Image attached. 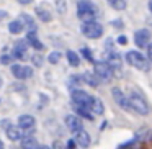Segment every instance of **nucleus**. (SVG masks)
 I'll use <instances>...</instances> for the list:
<instances>
[{"mask_svg": "<svg viewBox=\"0 0 152 149\" xmlns=\"http://www.w3.org/2000/svg\"><path fill=\"white\" fill-rule=\"evenodd\" d=\"M77 15H79V18L82 21H92V20H95L96 8L88 0H80L77 4Z\"/></svg>", "mask_w": 152, "mask_h": 149, "instance_id": "f257e3e1", "label": "nucleus"}, {"mask_svg": "<svg viewBox=\"0 0 152 149\" xmlns=\"http://www.w3.org/2000/svg\"><path fill=\"white\" fill-rule=\"evenodd\" d=\"M126 61L132 67H136V69L149 70V59L145 56H142L139 51H129V53H126Z\"/></svg>", "mask_w": 152, "mask_h": 149, "instance_id": "f03ea898", "label": "nucleus"}, {"mask_svg": "<svg viewBox=\"0 0 152 149\" xmlns=\"http://www.w3.org/2000/svg\"><path fill=\"white\" fill-rule=\"evenodd\" d=\"M82 34L87 38H90V40H96V38H100L103 34V26L100 23H96L95 20L92 21H83L82 25Z\"/></svg>", "mask_w": 152, "mask_h": 149, "instance_id": "7ed1b4c3", "label": "nucleus"}, {"mask_svg": "<svg viewBox=\"0 0 152 149\" xmlns=\"http://www.w3.org/2000/svg\"><path fill=\"white\" fill-rule=\"evenodd\" d=\"M128 103H129V108L134 110L139 115H147L149 113L147 102H145L141 95H137V93H131V95L128 97Z\"/></svg>", "mask_w": 152, "mask_h": 149, "instance_id": "20e7f679", "label": "nucleus"}, {"mask_svg": "<svg viewBox=\"0 0 152 149\" xmlns=\"http://www.w3.org/2000/svg\"><path fill=\"white\" fill-rule=\"evenodd\" d=\"M93 72L96 74V77H98L100 80H103V82H106V80H111V77L115 76L113 74V69L108 66V62L106 61H98V62L93 64Z\"/></svg>", "mask_w": 152, "mask_h": 149, "instance_id": "39448f33", "label": "nucleus"}, {"mask_svg": "<svg viewBox=\"0 0 152 149\" xmlns=\"http://www.w3.org/2000/svg\"><path fill=\"white\" fill-rule=\"evenodd\" d=\"M92 102H93V97L88 95L87 92H83V90L75 89V90L72 92V103H77V105H83V106H88V108H90Z\"/></svg>", "mask_w": 152, "mask_h": 149, "instance_id": "423d86ee", "label": "nucleus"}, {"mask_svg": "<svg viewBox=\"0 0 152 149\" xmlns=\"http://www.w3.org/2000/svg\"><path fill=\"white\" fill-rule=\"evenodd\" d=\"M12 74L17 79H30L33 76V69L30 66H21V64H15L12 66Z\"/></svg>", "mask_w": 152, "mask_h": 149, "instance_id": "0eeeda50", "label": "nucleus"}, {"mask_svg": "<svg viewBox=\"0 0 152 149\" xmlns=\"http://www.w3.org/2000/svg\"><path fill=\"white\" fill-rule=\"evenodd\" d=\"M149 40H151V31L142 28V30H137L134 33V43L137 44V48H147Z\"/></svg>", "mask_w": 152, "mask_h": 149, "instance_id": "6e6552de", "label": "nucleus"}, {"mask_svg": "<svg viewBox=\"0 0 152 149\" xmlns=\"http://www.w3.org/2000/svg\"><path fill=\"white\" fill-rule=\"evenodd\" d=\"M18 126H20L25 133H30V131H33L34 126H36V120L31 115H21L20 118H18Z\"/></svg>", "mask_w": 152, "mask_h": 149, "instance_id": "1a4fd4ad", "label": "nucleus"}, {"mask_svg": "<svg viewBox=\"0 0 152 149\" xmlns=\"http://www.w3.org/2000/svg\"><path fill=\"white\" fill-rule=\"evenodd\" d=\"M74 134H75V138H74L75 144H79L80 148H88V146H90V134L83 128L79 129V131H75Z\"/></svg>", "mask_w": 152, "mask_h": 149, "instance_id": "9d476101", "label": "nucleus"}, {"mask_svg": "<svg viewBox=\"0 0 152 149\" xmlns=\"http://www.w3.org/2000/svg\"><path fill=\"white\" fill-rule=\"evenodd\" d=\"M113 93V98H115V102L118 103L119 106H121L123 110H129V103H128V97L124 95V93L121 92V90L118 89V87H115V89L111 90Z\"/></svg>", "mask_w": 152, "mask_h": 149, "instance_id": "9b49d317", "label": "nucleus"}, {"mask_svg": "<svg viewBox=\"0 0 152 149\" xmlns=\"http://www.w3.org/2000/svg\"><path fill=\"white\" fill-rule=\"evenodd\" d=\"M66 125H67V128H69L72 133H75V131H79V129L83 128L82 120H80L79 116H75V115H67L66 116Z\"/></svg>", "mask_w": 152, "mask_h": 149, "instance_id": "f8f14e48", "label": "nucleus"}, {"mask_svg": "<svg viewBox=\"0 0 152 149\" xmlns=\"http://www.w3.org/2000/svg\"><path fill=\"white\" fill-rule=\"evenodd\" d=\"M106 62H108V66L113 69V74H115L116 70L121 69L123 59H121V56H119L118 53H110L108 56H106Z\"/></svg>", "mask_w": 152, "mask_h": 149, "instance_id": "ddd939ff", "label": "nucleus"}, {"mask_svg": "<svg viewBox=\"0 0 152 149\" xmlns=\"http://www.w3.org/2000/svg\"><path fill=\"white\" fill-rule=\"evenodd\" d=\"M26 49H28V41L21 40L15 44V51H13V57L17 59H26Z\"/></svg>", "mask_w": 152, "mask_h": 149, "instance_id": "4468645a", "label": "nucleus"}, {"mask_svg": "<svg viewBox=\"0 0 152 149\" xmlns=\"http://www.w3.org/2000/svg\"><path fill=\"white\" fill-rule=\"evenodd\" d=\"M23 134H25V131L20 128V126H13V125L7 126V136H8L10 141H20Z\"/></svg>", "mask_w": 152, "mask_h": 149, "instance_id": "2eb2a0df", "label": "nucleus"}, {"mask_svg": "<svg viewBox=\"0 0 152 149\" xmlns=\"http://www.w3.org/2000/svg\"><path fill=\"white\" fill-rule=\"evenodd\" d=\"M20 142H21V148H25V149H30V148L38 149V148H39L36 138H34V136H31V134H28V133H25V134L21 136Z\"/></svg>", "mask_w": 152, "mask_h": 149, "instance_id": "dca6fc26", "label": "nucleus"}, {"mask_svg": "<svg viewBox=\"0 0 152 149\" xmlns=\"http://www.w3.org/2000/svg\"><path fill=\"white\" fill-rule=\"evenodd\" d=\"M72 105H74V110H75V112L79 113L80 116H83V118L90 120V121H92V120H93V113H92V110H90L88 106H83V105H77V103H72Z\"/></svg>", "mask_w": 152, "mask_h": 149, "instance_id": "f3484780", "label": "nucleus"}, {"mask_svg": "<svg viewBox=\"0 0 152 149\" xmlns=\"http://www.w3.org/2000/svg\"><path fill=\"white\" fill-rule=\"evenodd\" d=\"M26 41H28V43H30L33 48H34V49H38V51H41V49L44 48L43 44H41V41L36 38V30H31L30 33H28V38H26Z\"/></svg>", "mask_w": 152, "mask_h": 149, "instance_id": "a211bd4d", "label": "nucleus"}, {"mask_svg": "<svg viewBox=\"0 0 152 149\" xmlns=\"http://www.w3.org/2000/svg\"><path fill=\"white\" fill-rule=\"evenodd\" d=\"M82 80H85V82L88 84L90 87H98V85H100V79L96 77L95 72H93V74H92V72H85V74L82 76Z\"/></svg>", "mask_w": 152, "mask_h": 149, "instance_id": "6ab92c4d", "label": "nucleus"}, {"mask_svg": "<svg viewBox=\"0 0 152 149\" xmlns=\"http://www.w3.org/2000/svg\"><path fill=\"white\" fill-rule=\"evenodd\" d=\"M23 28H25V25H23V21L18 18V20H13V21H10V25H8V30H10V33L12 34H18V33H21L23 31Z\"/></svg>", "mask_w": 152, "mask_h": 149, "instance_id": "aec40b11", "label": "nucleus"}, {"mask_svg": "<svg viewBox=\"0 0 152 149\" xmlns=\"http://www.w3.org/2000/svg\"><path fill=\"white\" fill-rule=\"evenodd\" d=\"M90 110H92L93 115H103L105 112V106H103V102L100 98H93L92 105H90Z\"/></svg>", "mask_w": 152, "mask_h": 149, "instance_id": "412c9836", "label": "nucleus"}, {"mask_svg": "<svg viewBox=\"0 0 152 149\" xmlns=\"http://www.w3.org/2000/svg\"><path fill=\"white\" fill-rule=\"evenodd\" d=\"M36 15L44 21V23H49V21L53 20V15H51V12L48 10V8H43V7H36Z\"/></svg>", "mask_w": 152, "mask_h": 149, "instance_id": "4be33fe9", "label": "nucleus"}, {"mask_svg": "<svg viewBox=\"0 0 152 149\" xmlns=\"http://www.w3.org/2000/svg\"><path fill=\"white\" fill-rule=\"evenodd\" d=\"M20 20L23 21V25H25V26H28L30 30H36V25H34V20L30 17V15L21 13V15H20Z\"/></svg>", "mask_w": 152, "mask_h": 149, "instance_id": "5701e85b", "label": "nucleus"}, {"mask_svg": "<svg viewBox=\"0 0 152 149\" xmlns=\"http://www.w3.org/2000/svg\"><path fill=\"white\" fill-rule=\"evenodd\" d=\"M67 61H69V64H70V66H74V67H77L80 64L79 54L74 53V51H67Z\"/></svg>", "mask_w": 152, "mask_h": 149, "instance_id": "b1692460", "label": "nucleus"}, {"mask_svg": "<svg viewBox=\"0 0 152 149\" xmlns=\"http://www.w3.org/2000/svg\"><path fill=\"white\" fill-rule=\"evenodd\" d=\"M110 5H111L115 10H124V8H126V2H124V0H110Z\"/></svg>", "mask_w": 152, "mask_h": 149, "instance_id": "393cba45", "label": "nucleus"}, {"mask_svg": "<svg viewBox=\"0 0 152 149\" xmlns=\"http://www.w3.org/2000/svg\"><path fill=\"white\" fill-rule=\"evenodd\" d=\"M48 61H49L51 64H57L61 61V53L59 51H54V53H51L49 56H48Z\"/></svg>", "mask_w": 152, "mask_h": 149, "instance_id": "a878e982", "label": "nucleus"}, {"mask_svg": "<svg viewBox=\"0 0 152 149\" xmlns=\"http://www.w3.org/2000/svg\"><path fill=\"white\" fill-rule=\"evenodd\" d=\"M80 80H82V76H72V77L69 79V85L75 87V85H79V84H82Z\"/></svg>", "mask_w": 152, "mask_h": 149, "instance_id": "bb28decb", "label": "nucleus"}, {"mask_svg": "<svg viewBox=\"0 0 152 149\" xmlns=\"http://www.w3.org/2000/svg\"><path fill=\"white\" fill-rule=\"evenodd\" d=\"M80 53H82V56H85V59H87V61H90V62H93L92 53H90V49H88V48H82V51H80Z\"/></svg>", "mask_w": 152, "mask_h": 149, "instance_id": "cd10ccee", "label": "nucleus"}, {"mask_svg": "<svg viewBox=\"0 0 152 149\" xmlns=\"http://www.w3.org/2000/svg\"><path fill=\"white\" fill-rule=\"evenodd\" d=\"M12 57H13V56H8V54H4V56L0 57V62H2V64H10V62H12Z\"/></svg>", "mask_w": 152, "mask_h": 149, "instance_id": "c85d7f7f", "label": "nucleus"}, {"mask_svg": "<svg viewBox=\"0 0 152 149\" xmlns=\"http://www.w3.org/2000/svg\"><path fill=\"white\" fill-rule=\"evenodd\" d=\"M57 5H59V12L64 13V12H66V2H64V0H57Z\"/></svg>", "mask_w": 152, "mask_h": 149, "instance_id": "c756f323", "label": "nucleus"}, {"mask_svg": "<svg viewBox=\"0 0 152 149\" xmlns=\"http://www.w3.org/2000/svg\"><path fill=\"white\" fill-rule=\"evenodd\" d=\"M147 59L152 62V43L147 44Z\"/></svg>", "mask_w": 152, "mask_h": 149, "instance_id": "7c9ffc66", "label": "nucleus"}, {"mask_svg": "<svg viewBox=\"0 0 152 149\" xmlns=\"http://www.w3.org/2000/svg\"><path fill=\"white\" fill-rule=\"evenodd\" d=\"M67 148H69V149L75 148V141H74V139H69V141H67Z\"/></svg>", "mask_w": 152, "mask_h": 149, "instance_id": "2f4dec72", "label": "nucleus"}, {"mask_svg": "<svg viewBox=\"0 0 152 149\" xmlns=\"http://www.w3.org/2000/svg\"><path fill=\"white\" fill-rule=\"evenodd\" d=\"M118 43H119V44H126V43H128L126 36H119V38H118Z\"/></svg>", "mask_w": 152, "mask_h": 149, "instance_id": "473e14b6", "label": "nucleus"}, {"mask_svg": "<svg viewBox=\"0 0 152 149\" xmlns=\"http://www.w3.org/2000/svg\"><path fill=\"white\" fill-rule=\"evenodd\" d=\"M20 4H23V5H26V4H31V0H18Z\"/></svg>", "mask_w": 152, "mask_h": 149, "instance_id": "72a5a7b5", "label": "nucleus"}, {"mask_svg": "<svg viewBox=\"0 0 152 149\" xmlns=\"http://www.w3.org/2000/svg\"><path fill=\"white\" fill-rule=\"evenodd\" d=\"M34 64H41V59L38 56H34Z\"/></svg>", "mask_w": 152, "mask_h": 149, "instance_id": "f704fd0d", "label": "nucleus"}, {"mask_svg": "<svg viewBox=\"0 0 152 149\" xmlns=\"http://www.w3.org/2000/svg\"><path fill=\"white\" fill-rule=\"evenodd\" d=\"M149 10H151V13H152V0H149Z\"/></svg>", "mask_w": 152, "mask_h": 149, "instance_id": "c9c22d12", "label": "nucleus"}, {"mask_svg": "<svg viewBox=\"0 0 152 149\" xmlns=\"http://www.w3.org/2000/svg\"><path fill=\"white\" fill-rule=\"evenodd\" d=\"M2 148H4V142H2V141H0V149H2Z\"/></svg>", "mask_w": 152, "mask_h": 149, "instance_id": "e433bc0d", "label": "nucleus"}, {"mask_svg": "<svg viewBox=\"0 0 152 149\" xmlns=\"http://www.w3.org/2000/svg\"><path fill=\"white\" fill-rule=\"evenodd\" d=\"M2 17H4V13H2V12H0V18H2Z\"/></svg>", "mask_w": 152, "mask_h": 149, "instance_id": "4c0bfd02", "label": "nucleus"}, {"mask_svg": "<svg viewBox=\"0 0 152 149\" xmlns=\"http://www.w3.org/2000/svg\"><path fill=\"white\" fill-rule=\"evenodd\" d=\"M0 87H2V77H0Z\"/></svg>", "mask_w": 152, "mask_h": 149, "instance_id": "58836bf2", "label": "nucleus"}, {"mask_svg": "<svg viewBox=\"0 0 152 149\" xmlns=\"http://www.w3.org/2000/svg\"><path fill=\"white\" fill-rule=\"evenodd\" d=\"M108 2H110V0H108Z\"/></svg>", "mask_w": 152, "mask_h": 149, "instance_id": "ea45409f", "label": "nucleus"}]
</instances>
